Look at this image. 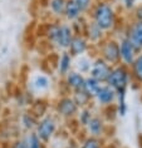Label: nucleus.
<instances>
[{
	"label": "nucleus",
	"mask_w": 142,
	"mask_h": 148,
	"mask_svg": "<svg viewBox=\"0 0 142 148\" xmlns=\"http://www.w3.org/2000/svg\"><path fill=\"white\" fill-rule=\"evenodd\" d=\"M87 18L106 34L114 33L118 27V10L111 0H96Z\"/></svg>",
	"instance_id": "obj_1"
},
{
	"label": "nucleus",
	"mask_w": 142,
	"mask_h": 148,
	"mask_svg": "<svg viewBox=\"0 0 142 148\" xmlns=\"http://www.w3.org/2000/svg\"><path fill=\"white\" fill-rule=\"evenodd\" d=\"M44 36L55 50L63 51L68 50L69 44L74 36V32L72 24L64 20H54L45 27Z\"/></svg>",
	"instance_id": "obj_2"
},
{
	"label": "nucleus",
	"mask_w": 142,
	"mask_h": 148,
	"mask_svg": "<svg viewBox=\"0 0 142 148\" xmlns=\"http://www.w3.org/2000/svg\"><path fill=\"white\" fill-rule=\"evenodd\" d=\"M54 87L53 77L43 70H35L29 74L25 90H28L35 99H42L52 92Z\"/></svg>",
	"instance_id": "obj_3"
},
{
	"label": "nucleus",
	"mask_w": 142,
	"mask_h": 148,
	"mask_svg": "<svg viewBox=\"0 0 142 148\" xmlns=\"http://www.w3.org/2000/svg\"><path fill=\"white\" fill-rule=\"evenodd\" d=\"M59 122H61V119L53 112L44 113L43 116L39 117L34 133L44 144L50 143L58 133Z\"/></svg>",
	"instance_id": "obj_4"
},
{
	"label": "nucleus",
	"mask_w": 142,
	"mask_h": 148,
	"mask_svg": "<svg viewBox=\"0 0 142 148\" xmlns=\"http://www.w3.org/2000/svg\"><path fill=\"white\" fill-rule=\"evenodd\" d=\"M131 83H132V78H131L128 66L123 65L121 63L117 65H112L106 84H108L111 88H113L116 92H121L128 90Z\"/></svg>",
	"instance_id": "obj_5"
},
{
	"label": "nucleus",
	"mask_w": 142,
	"mask_h": 148,
	"mask_svg": "<svg viewBox=\"0 0 142 148\" xmlns=\"http://www.w3.org/2000/svg\"><path fill=\"white\" fill-rule=\"evenodd\" d=\"M78 109L79 108L69 93L59 95L53 103V113L61 121H73L77 116Z\"/></svg>",
	"instance_id": "obj_6"
},
{
	"label": "nucleus",
	"mask_w": 142,
	"mask_h": 148,
	"mask_svg": "<svg viewBox=\"0 0 142 148\" xmlns=\"http://www.w3.org/2000/svg\"><path fill=\"white\" fill-rule=\"evenodd\" d=\"M97 54L98 57L104 59L108 64L117 65L119 64V45L117 36H110L108 35L99 45L96 47Z\"/></svg>",
	"instance_id": "obj_7"
},
{
	"label": "nucleus",
	"mask_w": 142,
	"mask_h": 148,
	"mask_svg": "<svg viewBox=\"0 0 142 148\" xmlns=\"http://www.w3.org/2000/svg\"><path fill=\"white\" fill-rule=\"evenodd\" d=\"M116 98H117V93L113 88H111L108 84L103 83L96 95L92 99V106L97 109L106 110L108 108H113Z\"/></svg>",
	"instance_id": "obj_8"
},
{
	"label": "nucleus",
	"mask_w": 142,
	"mask_h": 148,
	"mask_svg": "<svg viewBox=\"0 0 142 148\" xmlns=\"http://www.w3.org/2000/svg\"><path fill=\"white\" fill-rule=\"evenodd\" d=\"M117 39H118V45H119V62L123 65L130 66L140 51L134 48V45L131 43V40L125 34H121L119 36H117Z\"/></svg>",
	"instance_id": "obj_9"
},
{
	"label": "nucleus",
	"mask_w": 142,
	"mask_h": 148,
	"mask_svg": "<svg viewBox=\"0 0 142 148\" xmlns=\"http://www.w3.org/2000/svg\"><path fill=\"white\" fill-rule=\"evenodd\" d=\"M83 35L85 36V39L88 40L89 44H91L93 48L99 45V44L108 36V34H106V33H104L102 29L98 27V25L94 24L91 19H88V18H87L85 24H84Z\"/></svg>",
	"instance_id": "obj_10"
},
{
	"label": "nucleus",
	"mask_w": 142,
	"mask_h": 148,
	"mask_svg": "<svg viewBox=\"0 0 142 148\" xmlns=\"http://www.w3.org/2000/svg\"><path fill=\"white\" fill-rule=\"evenodd\" d=\"M111 68H112V65L108 64L104 59L98 57V55H94L88 75L97 79V80H99L101 83H106V80L108 78V74L111 72Z\"/></svg>",
	"instance_id": "obj_11"
},
{
	"label": "nucleus",
	"mask_w": 142,
	"mask_h": 148,
	"mask_svg": "<svg viewBox=\"0 0 142 148\" xmlns=\"http://www.w3.org/2000/svg\"><path fill=\"white\" fill-rule=\"evenodd\" d=\"M84 131L89 137L96 138H103L107 131V121L101 113H97L92 117V119L88 122V124L84 127Z\"/></svg>",
	"instance_id": "obj_12"
},
{
	"label": "nucleus",
	"mask_w": 142,
	"mask_h": 148,
	"mask_svg": "<svg viewBox=\"0 0 142 148\" xmlns=\"http://www.w3.org/2000/svg\"><path fill=\"white\" fill-rule=\"evenodd\" d=\"M73 59L74 58L67 50L58 51L57 60L54 64V72L61 79L64 78L70 70H73Z\"/></svg>",
	"instance_id": "obj_13"
},
{
	"label": "nucleus",
	"mask_w": 142,
	"mask_h": 148,
	"mask_svg": "<svg viewBox=\"0 0 142 148\" xmlns=\"http://www.w3.org/2000/svg\"><path fill=\"white\" fill-rule=\"evenodd\" d=\"M92 48L93 47L89 44V42L85 39V36L83 34H74L67 51H68L73 58H76V57H79V55L91 53Z\"/></svg>",
	"instance_id": "obj_14"
},
{
	"label": "nucleus",
	"mask_w": 142,
	"mask_h": 148,
	"mask_svg": "<svg viewBox=\"0 0 142 148\" xmlns=\"http://www.w3.org/2000/svg\"><path fill=\"white\" fill-rule=\"evenodd\" d=\"M138 51H142V21L132 20L123 32Z\"/></svg>",
	"instance_id": "obj_15"
},
{
	"label": "nucleus",
	"mask_w": 142,
	"mask_h": 148,
	"mask_svg": "<svg viewBox=\"0 0 142 148\" xmlns=\"http://www.w3.org/2000/svg\"><path fill=\"white\" fill-rule=\"evenodd\" d=\"M85 77L87 75H83V74L78 73L76 70H70L62 80H63L64 87L67 88V90H68V93L70 94V93H74V92L83 89Z\"/></svg>",
	"instance_id": "obj_16"
},
{
	"label": "nucleus",
	"mask_w": 142,
	"mask_h": 148,
	"mask_svg": "<svg viewBox=\"0 0 142 148\" xmlns=\"http://www.w3.org/2000/svg\"><path fill=\"white\" fill-rule=\"evenodd\" d=\"M38 119H39V116L34 110L23 109V112L19 116V125H20L21 131L24 132V134L35 131V127L38 124Z\"/></svg>",
	"instance_id": "obj_17"
},
{
	"label": "nucleus",
	"mask_w": 142,
	"mask_h": 148,
	"mask_svg": "<svg viewBox=\"0 0 142 148\" xmlns=\"http://www.w3.org/2000/svg\"><path fill=\"white\" fill-rule=\"evenodd\" d=\"M84 16H87V15H84V14L81 12V9L78 8L77 4L73 0H67L64 14H63V20L69 24H73V23H76V21L81 20L82 18H84Z\"/></svg>",
	"instance_id": "obj_18"
},
{
	"label": "nucleus",
	"mask_w": 142,
	"mask_h": 148,
	"mask_svg": "<svg viewBox=\"0 0 142 148\" xmlns=\"http://www.w3.org/2000/svg\"><path fill=\"white\" fill-rule=\"evenodd\" d=\"M93 57H94V55H91V53L76 57L73 59V70L83 74V75H88L89 70H91V66H92Z\"/></svg>",
	"instance_id": "obj_19"
},
{
	"label": "nucleus",
	"mask_w": 142,
	"mask_h": 148,
	"mask_svg": "<svg viewBox=\"0 0 142 148\" xmlns=\"http://www.w3.org/2000/svg\"><path fill=\"white\" fill-rule=\"evenodd\" d=\"M117 93V98H116L114 103V113L118 118H126L128 114V102H127V97H128V90H121L116 92Z\"/></svg>",
	"instance_id": "obj_20"
},
{
	"label": "nucleus",
	"mask_w": 142,
	"mask_h": 148,
	"mask_svg": "<svg viewBox=\"0 0 142 148\" xmlns=\"http://www.w3.org/2000/svg\"><path fill=\"white\" fill-rule=\"evenodd\" d=\"M67 0H47V8L55 20H63Z\"/></svg>",
	"instance_id": "obj_21"
},
{
	"label": "nucleus",
	"mask_w": 142,
	"mask_h": 148,
	"mask_svg": "<svg viewBox=\"0 0 142 148\" xmlns=\"http://www.w3.org/2000/svg\"><path fill=\"white\" fill-rule=\"evenodd\" d=\"M96 114V108L93 106H88V107H83V108H79L77 112V116L74 118V121L77 122V124L79 125L81 128H83L88 124V122L92 119V117Z\"/></svg>",
	"instance_id": "obj_22"
},
{
	"label": "nucleus",
	"mask_w": 142,
	"mask_h": 148,
	"mask_svg": "<svg viewBox=\"0 0 142 148\" xmlns=\"http://www.w3.org/2000/svg\"><path fill=\"white\" fill-rule=\"evenodd\" d=\"M128 68L131 73V78H132V83L142 86V51L137 54L136 59Z\"/></svg>",
	"instance_id": "obj_23"
},
{
	"label": "nucleus",
	"mask_w": 142,
	"mask_h": 148,
	"mask_svg": "<svg viewBox=\"0 0 142 148\" xmlns=\"http://www.w3.org/2000/svg\"><path fill=\"white\" fill-rule=\"evenodd\" d=\"M102 84H103V83H101L99 80H97V79H94V78H92V77L87 75V77H85V80H84L83 90L93 99V97L96 95V93L98 92V89L101 88V86H102Z\"/></svg>",
	"instance_id": "obj_24"
},
{
	"label": "nucleus",
	"mask_w": 142,
	"mask_h": 148,
	"mask_svg": "<svg viewBox=\"0 0 142 148\" xmlns=\"http://www.w3.org/2000/svg\"><path fill=\"white\" fill-rule=\"evenodd\" d=\"M70 95H72V98L74 99L76 104L78 106V108H83V107L92 106V98L89 97L83 89L74 92V93H70Z\"/></svg>",
	"instance_id": "obj_25"
},
{
	"label": "nucleus",
	"mask_w": 142,
	"mask_h": 148,
	"mask_svg": "<svg viewBox=\"0 0 142 148\" xmlns=\"http://www.w3.org/2000/svg\"><path fill=\"white\" fill-rule=\"evenodd\" d=\"M78 148H104L103 139L87 136L81 140V143L78 144Z\"/></svg>",
	"instance_id": "obj_26"
},
{
	"label": "nucleus",
	"mask_w": 142,
	"mask_h": 148,
	"mask_svg": "<svg viewBox=\"0 0 142 148\" xmlns=\"http://www.w3.org/2000/svg\"><path fill=\"white\" fill-rule=\"evenodd\" d=\"M34 99L35 98L33 97L28 90H24L17 97V104H18V107H20L21 109H28L29 107L33 104Z\"/></svg>",
	"instance_id": "obj_27"
},
{
	"label": "nucleus",
	"mask_w": 142,
	"mask_h": 148,
	"mask_svg": "<svg viewBox=\"0 0 142 148\" xmlns=\"http://www.w3.org/2000/svg\"><path fill=\"white\" fill-rule=\"evenodd\" d=\"M24 136H25V140H27L28 148H45V144L38 138V136H37L34 132L25 133Z\"/></svg>",
	"instance_id": "obj_28"
},
{
	"label": "nucleus",
	"mask_w": 142,
	"mask_h": 148,
	"mask_svg": "<svg viewBox=\"0 0 142 148\" xmlns=\"http://www.w3.org/2000/svg\"><path fill=\"white\" fill-rule=\"evenodd\" d=\"M77 4V6L81 9V12L84 14V15H88V13L91 12L93 4H94L96 0H73Z\"/></svg>",
	"instance_id": "obj_29"
},
{
	"label": "nucleus",
	"mask_w": 142,
	"mask_h": 148,
	"mask_svg": "<svg viewBox=\"0 0 142 148\" xmlns=\"http://www.w3.org/2000/svg\"><path fill=\"white\" fill-rule=\"evenodd\" d=\"M119 4H121L123 10H126V12L131 13L134 8H136L137 0H119Z\"/></svg>",
	"instance_id": "obj_30"
},
{
	"label": "nucleus",
	"mask_w": 142,
	"mask_h": 148,
	"mask_svg": "<svg viewBox=\"0 0 142 148\" xmlns=\"http://www.w3.org/2000/svg\"><path fill=\"white\" fill-rule=\"evenodd\" d=\"M10 148H28L27 140H25V136H21L19 138H17L12 144H10Z\"/></svg>",
	"instance_id": "obj_31"
},
{
	"label": "nucleus",
	"mask_w": 142,
	"mask_h": 148,
	"mask_svg": "<svg viewBox=\"0 0 142 148\" xmlns=\"http://www.w3.org/2000/svg\"><path fill=\"white\" fill-rule=\"evenodd\" d=\"M131 14H132V20L142 21V4H137Z\"/></svg>",
	"instance_id": "obj_32"
}]
</instances>
